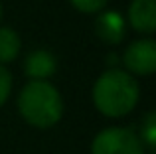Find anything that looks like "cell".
I'll return each instance as SVG.
<instances>
[{
  "label": "cell",
  "instance_id": "7c38bea8",
  "mask_svg": "<svg viewBox=\"0 0 156 154\" xmlns=\"http://www.w3.org/2000/svg\"><path fill=\"white\" fill-rule=\"evenodd\" d=\"M0 20H2V4H0Z\"/></svg>",
  "mask_w": 156,
  "mask_h": 154
},
{
  "label": "cell",
  "instance_id": "ba28073f",
  "mask_svg": "<svg viewBox=\"0 0 156 154\" xmlns=\"http://www.w3.org/2000/svg\"><path fill=\"white\" fill-rule=\"evenodd\" d=\"M22 42L12 28H0V65L10 63L18 58Z\"/></svg>",
  "mask_w": 156,
  "mask_h": 154
},
{
  "label": "cell",
  "instance_id": "6da1fadb",
  "mask_svg": "<svg viewBox=\"0 0 156 154\" xmlns=\"http://www.w3.org/2000/svg\"><path fill=\"white\" fill-rule=\"evenodd\" d=\"M93 105L103 117L119 119L136 107L140 89L130 73L125 69H107L93 85Z\"/></svg>",
  "mask_w": 156,
  "mask_h": 154
},
{
  "label": "cell",
  "instance_id": "277c9868",
  "mask_svg": "<svg viewBox=\"0 0 156 154\" xmlns=\"http://www.w3.org/2000/svg\"><path fill=\"white\" fill-rule=\"evenodd\" d=\"M122 63L130 75H152L156 71V44L150 38L134 40L122 54Z\"/></svg>",
  "mask_w": 156,
  "mask_h": 154
},
{
  "label": "cell",
  "instance_id": "5b68a950",
  "mask_svg": "<svg viewBox=\"0 0 156 154\" xmlns=\"http://www.w3.org/2000/svg\"><path fill=\"white\" fill-rule=\"evenodd\" d=\"M57 61L48 50H34L26 55L24 61V73L30 77V81H48L55 73Z\"/></svg>",
  "mask_w": 156,
  "mask_h": 154
},
{
  "label": "cell",
  "instance_id": "8fae6325",
  "mask_svg": "<svg viewBox=\"0 0 156 154\" xmlns=\"http://www.w3.org/2000/svg\"><path fill=\"white\" fill-rule=\"evenodd\" d=\"M12 93V73L4 65H0V107L10 99Z\"/></svg>",
  "mask_w": 156,
  "mask_h": 154
},
{
  "label": "cell",
  "instance_id": "8992f818",
  "mask_svg": "<svg viewBox=\"0 0 156 154\" xmlns=\"http://www.w3.org/2000/svg\"><path fill=\"white\" fill-rule=\"evenodd\" d=\"M129 22L136 32L150 36L156 30V0H133L129 6Z\"/></svg>",
  "mask_w": 156,
  "mask_h": 154
},
{
  "label": "cell",
  "instance_id": "9c48e42d",
  "mask_svg": "<svg viewBox=\"0 0 156 154\" xmlns=\"http://www.w3.org/2000/svg\"><path fill=\"white\" fill-rule=\"evenodd\" d=\"M138 138H140L142 146L154 150V146H156V115L152 111L146 113L144 121H142V124H140V135H138Z\"/></svg>",
  "mask_w": 156,
  "mask_h": 154
},
{
  "label": "cell",
  "instance_id": "3957f363",
  "mask_svg": "<svg viewBox=\"0 0 156 154\" xmlns=\"http://www.w3.org/2000/svg\"><path fill=\"white\" fill-rule=\"evenodd\" d=\"M91 154H144L140 138L125 127H109L97 132L91 142Z\"/></svg>",
  "mask_w": 156,
  "mask_h": 154
},
{
  "label": "cell",
  "instance_id": "30bf717a",
  "mask_svg": "<svg viewBox=\"0 0 156 154\" xmlns=\"http://www.w3.org/2000/svg\"><path fill=\"white\" fill-rule=\"evenodd\" d=\"M69 2L75 10L83 12V14H95V12L103 10L109 4V0H69Z\"/></svg>",
  "mask_w": 156,
  "mask_h": 154
},
{
  "label": "cell",
  "instance_id": "52a82bcc",
  "mask_svg": "<svg viewBox=\"0 0 156 154\" xmlns=\"http://www.w3.org/2000/svg\"><path fill=\"white\" fill-rule=\"evenodd\" d=\"M125 32H126L125 18L115 10L103 12V14L95 20V34L99 36V40H103L105 44H111V46L121 44L122 38H125Z\"/></svg>",
  "mask_w": 156,
  "mask_h": 154
},
{
  "label": "cell",
  "instance_id": "7a4b0ae2",
  "mask_svg": "<svg viewBox=\"0 0 156 154\" xmlns=\"http://www.w3.org/2000/svg\"><path fill=\"white\" fill-rule=\"evenodd\" d=\"M18 113L30 127L51 128L63 117V99L48 81H28L18 93Z\"/></svg>",
  "mask_w": 156,
  "mask_h": 154
}]
</instances>
